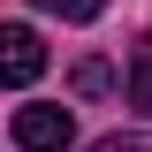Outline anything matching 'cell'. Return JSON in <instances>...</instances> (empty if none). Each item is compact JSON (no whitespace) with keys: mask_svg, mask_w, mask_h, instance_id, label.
Here are the masks:
<instances>
[{"mask_svg":"<svg viewBox=\"0 0 152 152\" xmlns=\"http://www.w3.org/2000/svg\"><path fill=\"white\" fill-rule=\"evenodd\" d=\"M76 91H84V99L114 91V69H107V61H76Z\"/></svg>","mask_w":152,"mask_h":152,"instance_id":"5b68a950","label":"cell"},{"mask_svg":"<svg viewBox=\"0 0 152 152\" xmlns=\"http://www.w3.org/2000/svg\"><path fill=\"white\" fill-rule=\"evenodd\" d=\"M129 99H137V107L152 114V38H145V46L129 53Z\"/></svg>","mask_w":152,"mask_h":152,"instance_id":"3957f363","label":"cell"},{"mask_svg":"<svg viewBox=\"0 0 152 152\" xmlns=\"http://www.w3.org/2000/svg\"><path fill=\"white\" fill-rule=\"evenodd\" d=\"M69 137H76L69 107H15V145L23 152H69Z\"/></svg>","mask_w":152,"mask_h":152,"instance_id":"6da1fadb","label":"cell"},{"mask_svg":"<svg viewBox=\"0 0 152 152\" xmlns=\"http://www.w3.org/2000/svg\"><path fill=\"white\" fill-rule=\"evenodd\" d=\"M38 8H53L61 23H99L107 15V0H38Z\"/></svg>","mask_w":152,"mask_h":152,"instance_id":"277c9868","label":"cell"},{"mask_svg":"<svg viewBox=\"0 0 152 152\" xmlns=\"http://www.w3.org/2000/svg\"><path fill=\"white\" fill-rule=\"evenodd\" d=\"M84 152H152V129H114L99 145H84Z\"/></svg>","mask_w":152,"mask_h":152,"instance_id":"8992f818","label":"cell"},{"mask_svg":"<svg viewBox=\"0 0 152 152\" xmlns=\"http://www.w3.org/2000/svg\"><path fill=\"white\" fill-rule=\"evenodd\" d=\"M38 69H46V46H38V31H31V23H8V31H0V76L23 91Z\"/></svg>","mask_w":152,"mask_h":152,"instance_id":"7a4b0ae2","label":"cell"}]
</instances>
